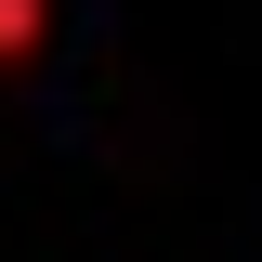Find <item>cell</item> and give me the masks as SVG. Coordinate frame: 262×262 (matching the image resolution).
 I'll use <instances>...</instances> for the list:
<instances>
[{"label": "cell", "instance_id": "cell-1", "mask_svg": "<svg viewBox=\"0 0 262 262\" xmlns=\"http://www.w3.org/2000/svg\"><path fill=\"white\" fill-rule=\"evenodd\" d=\"M27 27H39V0H0V39H27Z\"/></svg>", "mask_w": 262, "mask_h": 262}]
</instances>
